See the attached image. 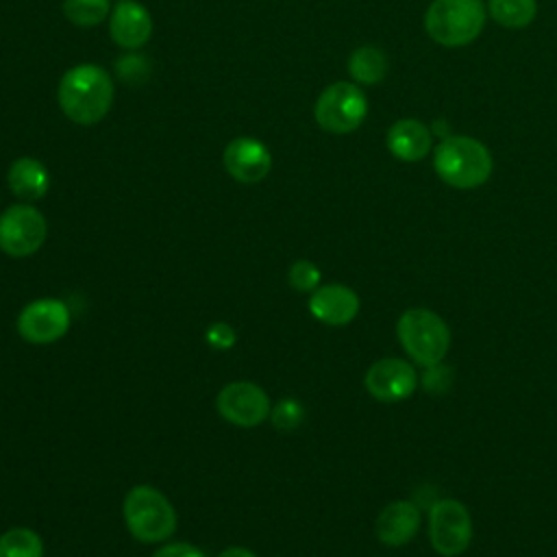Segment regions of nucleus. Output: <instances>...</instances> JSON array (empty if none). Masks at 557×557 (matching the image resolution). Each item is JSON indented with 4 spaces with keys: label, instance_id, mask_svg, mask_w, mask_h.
Returning <instances> with one entry per match:
<instances>
[{
    "label": "nucleus",
    "instance_id": "nucleus-1",
    "mask_svg": "<svg viewBox=\"0 0 557 557\" xmlns=\"http://www.w3.org/2000/svg\"><path fill=\"white\" fill-rule=\"evenodd\" d=\"M57 100L67 120L81 126L98 124L113 104L111 74L96 63H78L61 76Z\"/></svg>",
    "mask_w": 557,
    "mask_h": 557
},
{
    "label": "nucleus",
    "instance_id": "nucleus-2",
    "mask_svg": "<svg viewBox=\"0 0 557 557\" xmlns=\"http://www.w3.org/2000/svg\"><path fill=\"white\" fill-rule=\"evenodd\" d=\"M435 174L455 189L481 187L492 174V154L485 144L468 135L444 137L433 152Z\"/></svg>",
    "mask_w": 557,
    "mask_h": 557
},
{
    "label": "nucleus",
    "instance_id": "nucleus-3",
    "mask_svg": "<svg viewBox=\"0 0 557 557\" xmlns=\"http://www.w3.org/2000/svg\"><path fill=\"white\" fill-rule=\"evenodd\" d=\"M485 15L483 0H433L424 15V28L440 46L461 48L481 35Z\"/></svg>",
    "mask_w": 557,
    "mask_h": 557
},
{
    "label": "nucleus",
    "instance_id": "nucleus-4",
    "mask_svg": "<svg viewBox=\"0 0 557 557\" xmlns=\"http://www.w3.org/2000/svg\"><path fill=\"white\" fill-rule=\"evenodd\" d=\"M124 522L131 535L144 544L168 540L176 531L172 503L150 485H135L124 498Z\"/></svg>",
    "mask_w": 557,
    "mask_h": 557
},
{
    "label": "nucleus",
    "instance_id": "nucleus-5",
    "mask_svg": "<svg viewBox=\"0 0 557 557\" xmlns=\"http://www.w3.org/2000/svg\"><path fill=\"white\" fill-rule=\"evenodd\" d=\"M396 335L405 352L422 368L440 363L450 348L446 322L431 309H407L396 324Z\"/></svg>",
    "mask_w": 557,
    "mask_h": 557
},
{
    "label": "nucleus",
    "instance_id": "nucleus-6",
    "mask_svg": "<svg viewBox=\"0 0 557 557\" xmlns=\"http://www.w3.org/2000/svg\"><path fill=\"white\" fill-rule=\"evenodd\" d=\"M315 122L322 131L333 135H346L357 131L368 115V100L361 87L355 83L337 81L318 96L313 107Z\"/></svg>",
    "mask_w": 557,
    "mask_h": 557
},
{
    "label": "nucleus",
    "instance_id": "nucleus-7",
    "mask_svg": "<svg viewBox=\"0 0 557 557\" xmlns=\"http://www.w3.org/2000/svg\"><path fill=\"white\" fill-rule=\"evenodd\" d=\"M429 540L442 557L461 555L472 540V520L466 505L455 498L435 500L429 511Z\"/></svg>",
    "mask_w": 557,
    "mask_h": 557
},
{
    "label": "nucleus",
    "instance_id": "nucleus-8",
    "mask_svg": "<svg viewBox=\"0 0 557 557\" xmlns=\"http://www.w3.org/2000/svg\"><path fill=\"white\" fill-rule=\"evenodd\" d=\"M46 218L28 202L11 205L0 215V250L9 257H30L46 242Z\"/></svg>",
    "mask_w": 557,
    "mask_h": 557
},
{
    "label": "nucleus",
    "instance_id": "nucleus-9",
    "mask_svg": "<svg viewBox=\"0 0 557 557\" xmlns=\"http://www.w3.org/2000/svg\"><path fill=\"white\" fill-rule=\"evenodd\" d=\"M215 407L226 422L242 429L257 426L270 416L268 394L250 381H235L224 385L215 398Z\"/></svg>",
    "mask_w": 557,
    "mask_h": 557
},
{
    "label": "nucleus",
    "instance_id": "nucleus-10",
    "mask_svg": "<svg viewBox=\"0 0 557 557\" xmlns=\"http://www.w3.org/2000/svg\"><path fill=\"white\" fill-rule=\"evenodd\" d=\"M70 309L57 298H39L28 302L17 318L22 339L30 344H52L70 329Z\"/></svg>",
    "mask_w": 557,
    "mask_h": 557
},
{
    "label": "nucleus",
    "instance_id": "nucleus-11",
    "mask_svg": "<svg viewBox=\"0 0 557 557\" xmlns=\"http://www.w3.org/2000/svg\"><path fill=\"white\" fill-rule=\"evenodd\" d=\"M366 389L381 403H398L416 392L418 374L413 366L398 357L374 361L366 372Z\"/></svg>",
    "mask_w": 557,
    "mask_h": 557
},
{
    "label": "nucleus",
    "instance_id": "nucleus-12",
    "mask_svg": "<svg viewBox=\"0 0 557 557\" xmlns=\"http://www.w3.org/2000/svg\"><path fill=\"white\" fill-rule=\"evenodd\" d=\"M224 168L239 183H259L270 174L272 154L255 137H235L224 148Z\"/></svg>",
    "mask_w": 557,
    "mask_h": 557
},
{
    "label": "nucleus",
    "instance_id": "nucleus-13",
    "mask_svg": "<svg viewBox=\"0 0 557 557\" xmlns=\"http://www.w3.org/2000/svg\"><path fill=\"white\" fill-rule=\"evenodd\" d=\"M111 39L124 50H137L152 35V17L148 9L135 0H122L109 15Z\"/></svg>",
    "mask_w": 557,
    "mask_h": 557
},
{
    "label": "nucleus",
    "instance_id": "nucleus-14",
    "mask_svg": "<svg viewBox=\"0 0 557 557\" xmlns=\"http://www.w3.org/2000/svg\"><path fill=\"white\" fill-rule=\"evenodd\" d=\"M309 311L315 320L324 324L344 326L352 322L359 313V296L350 287L339 283L320 285L309 298Z\"/></svg>",
    "mask_w": 557,
    "mask_h": 557
},
{
    "label": "nucleus",
    "instance_id": "nucleus-15",
    "mask_svg": "<svg viewBox=\"0 0 557 557\" xmlns=\"http://www.w3.org/2000/svg\"><path fill=\"white\" fill-rule=\"evenodd\" d=\"M433 146L431 131L413 117H403L396 120L389 131H387V150L398 159V161H422Z\"/></svg>",
    "mask_w": 557,
    "mask_h": 557
},
{
    "label": "nucleus",
    "instance_id": "nucleus-16",
    "mask_svg": "<svg viewBox=\"0 0 557 557\" xmlns=\"http://www.w3.org/2000/svg\"><path fill=\"white\" fill-rule=\"evenodd\" d=\"M420 527V509L411 500H394L376 518V537L387 546H403L413 540Z\"/></svg>",
    "mask_w": 557,
    "mask_h": 557
},
{
    "label": "nucleus",
    "instance_id": "nucleus-17",
    "mask_svg": "<svg viewBox=\"0 0 557 557\" xmlns=\"http://www.w3.org/2000/svg\"><path fill=\"white\" fill-rule=\"evenodd\" d=\"M9 189L24 202L39 200L50 187V176L46 165L35 157H20L11 163L7 174Z\"/></svg>",
    "mask_w": 557,
    "mask_h": 557
},
{
    "label": "nucleus",
    "instance_id": "nucleus-18",
    "mask_svg": "<svg viewBox=\"0 0 557 557\" xmlns=\"http://www.w3.org/2000/svg\"><path fill=\"white\" fill-rule=\"evenodd\" d=\"M348 74L359 85H376L387 74V57L376 46H361L348 57Z\"/></svg>",
    "mask_w": 557,
    "mask_h": 557
},
{
    "label": "nucleus",
    "instance_id": "nucleus-19",
    "mask_svg": "<svg viewBox=\"0 0 557 557\" xmlns=\"http://www.w3.org/2000/svg\"><path fill=\"white\" fill-rule=\"evenodd\" d=\"M490 17L505 28H524L535 20V0H487Z\"/></svg>",
    "mask_w": 557,
    "mask_h": 557
},
{
    "label": "nucleus",
    "instance_id": "nucleus-20",
    "mask_svg": "<svg viewBox=\"0 0 557 557\" xmlns=\"http://www.w3.org/2000/svg\"><path fill=\"white\" fill-rule=\"evenodd\" d=\"M0 557H44V542L33 529H9L0 535Z\"/></svg>",
    "mask_w": 557,
    "mask_h": 557
},
{
    "label": "nucleus",
    "instance_id": "nucleus-21",
    "mask_svg": "<svg viewBox=\"0 0 557 557\" xmlns=\"http://www.w3.org/2000/svg\"><path fill=\"white\" fill-rule=\"evenodd\" d=\"M63 15L81 28L100 24L111 13V0H63Z\"/></svg>",
    "mask_w": 557,
    "mask_h": 557
},
{
    "label": "nucleus",
    "instance_id": "nucleus-22",
    "mask_svg": "<svg viewBox=\"0 0 557 557\" xmlns=\"http://www.w3.org/2000/svg\"><path fill=\"white\" fill-rule=\"evenodd\" d=\"M270 420L278 431H294L305 420V407L296 398H283L272 407Z\"/></svg>",
    "mask_w": 557,
    "mask_h": 557
},
{
    "label": "nucleus",
    "instance_id": "nucleus-23",
    "mask_svg": "<svg viewBox=\"0 0 557 557\" xmlns=\"http://www.w3.org/2000/svg\"><path fill=\"white\" fill-rule=\"evenodd\" d=\"M289 285L298 292H313L315 287H320V270L313 261L309 259H300L296 261L289 272H287Z\"/></svg>",
    "mask_w": 557,
    "mask_h": 557
},
{
    "label": "nucleus",
    "instance_id": "nucleus-24",
    "mask_svg": "<svg viewBox=\"0 0 557 557\" xmlns=\"http://www.w3.org/2000/svg\"><path fill=\"white\" fill-rule=\"evenodd\" d=\"M115 70H117V76H120L124 83H131V85H137V83H141V81L148 76V63H146V59L139 57V54H131V52L117 59Z\"/></svg>",
    "mask_w": 557,
    "mask_h": 557
},
{
    "label": "nucleus",
    "instance_id": "nucleus-25",
    "mask_svg": "<svg viewBox=\"0 0 557 557\" xmlns=\"http://www.w3.org/2000/svg\"><path fill=\"white\" fill-rule=\"evenodd\" d=\"M420 381L429 394H444L453 383V370L448 366H442L440 361L435 366H426Z\"/></svg>",
    "mask_w": 557,
    "mask_h": 557
},
{
    "label": "nucleus",
    "instance_id": "nucleus-26",
    "mask_svg": "<svg viewBox=\"0 0 557 557\" xmlns=\"http://www.w3.org/2000/svg\"><path fill=\"white\" fill-rule=\"evenodd\" d=\"M205 339L211 348L215 350H228L231 346H235L237 342V335H235V329L226 322H213L207 326L205 331Z\"/></svg>",
    "mask_w": 557,
    "mask_h": 557
},
{
    "label": "nucleus",
    "instance_id": "nucleus-27",
    "mask_svg": "<svg viewBox=\"0 0 557 557\" xmlns=\"http://www.w3.org/2000/svg\"><path fill=\"white\" fill-rule=\"evenodd\" d=\"M154 557H205V553L200 548H196L194 544L187 542H174V544H165L161 546Z\"/></svg>",
    "mask_w": 557,
    "mask_h": 557
},
{
    "label": "nucleus",
    "instance_id": "nucleus-28",
    "mask_svg": "<svg viewBox=\"0 0 557 557\" xmlns=\"http://www.w3.org/2000/svg\"><path fill=\"white\" fill-rule=\"evenodd\" d=\"M218 557H257L252 550L248 548H242V546H231V548H224Z\"/></svg>",
    "mask_w": 557,
    "mask_h": 557
},
{
    "label": "nucleus",
    "instance_id": "nucleus-29",
    "mask_svg": "<svg viewBox=\"0 0 557 557\" xmlns=\"http://www.w3.org/2000/svg\"><path fill=\"white\" fill-rule=\"evenodd\" d=\"M117 2H122V0H117Z\"/></svg>",
    "mask_w": 557,
    "mask_h": 557
}]
</instances>
